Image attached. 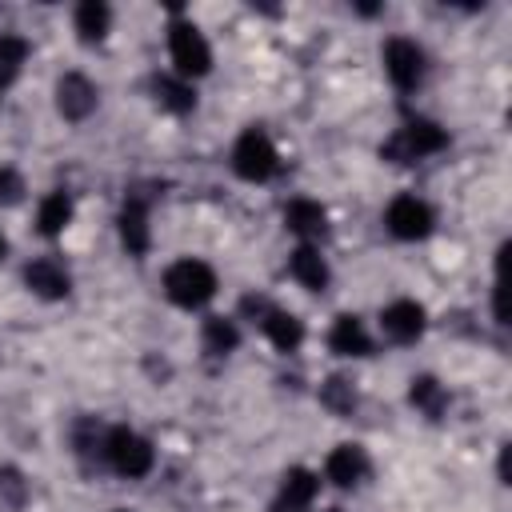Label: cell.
I'll list each match as a JSON object with an SVG mask.
<instances>
[{"label": "cell", "instance_id": "cell-1", "mask_svg": "<svg viewBox=\"0 0 512 512\" xmlns=\"http://www.w3.org/2000/svg\"><path fill=\"white\" fill-rule=\"evenodd\" d=\"M164 296L176 304V308H204L212 296H216V272L212 264L196 260V256H184V260H172L164 268Z\"/></svg>", "mask_w": 512, "mask_h": 512}, {"label": "cell", "instance_id": "cell-2", "mask_svg": "<svg viewBox=\"0 0 512 512\" xmlns=\"http://www.w3.org/2000/svg\"><path fill=\"white\" fill-rule=\"evenodd\" d=\"M444 148H448V128H440L436 120L416 116V120H408L396 136H388V140L380 144V156L392 160V164H412V160L436 156V152H444Z\"/></svg>", "mask_w": 512, "mask_h": 512}, {"label": "cell", "instance_id": "cell-3", "mask_svg": "<svg viewBox=\"0 0 512 512\" xmlns=\"http://www.w3.org/2000/svg\"><path fill=\"white\" fill-rule=\"evenodd\" d=\"M100 456L112 464V472H120V476H128V480L148 476L152 464H156V448H152V440H144V436L132 432L128 424H116V428L104 432V448H100Z\"/></svg>", "mask_w": 512, "mask_h": 512}, {"label": "cell", "instance_id": "cell-4", "mask_svg": "<svg viewBox=\"0 0 512 512\" xmlns=\"http://www.w3.org/2000/svg\"><path fill=\"white\" fill-rule=\"evenodd\" d=\"M232 172L248 184H264L280 172V152L264 128H244L232 144Z\"/></svg>", "mask_w": 512, "mask_h": 512}, {"label": "cell", "instance_id": "cell-5", "mask_svg": "<svg viewBox=\"0 0 512 512\" xmlns=\"http://www.w3.org/2000/svg\"><path fill=\"white\" fill-rule=\"evenodd\" d=\"M168 56H172L176 76L188 80V84L212 68V48H208L204 32L192 20H180V16L168 24Z\"/></svg>", "mask_w": 512, "mask_h": 512}, {"label": "cell", "instance_id": "cell-6", "mask_svg": "<svg viewBox=\"0 0 512 512\" xmlns=\"http://www.w3.org/2000/svg\"><path fill=\"white\" fill-rule=\"evenodd\" d=\"M436 224V212L428 200H420L416 192H400L388 200L384 208V228L396 236V240H424Z\"/></svg>", "mask_w": 512, "mask_h": 512}, {"label": "cell", "instance_id": "cell-7", "mask_svg": "<svg viewBox=\"0 0 512 512\" xmlns=\"http://www.w3.org/2000/svg\"><path fill=\"white\" fill-rule=\"evenodd\" d=\"M244 308L252 312V320L260 324V332L268 336V344H272L276 352H296V348L304 344V324H300V316H292V312H284V308H276V304H268V300H260V296H248Z\"/></svg>", "mask_w": 512, "mask_h": 512}, {"label": "cell", "instance_id": "cell-8", "mask_svg": "<svg viewBox=\"0 0 512 512\" xmlns=\"http://www.w3.org/2000/svg\"><path fill=\"white\" fill-rule=\"evenodd\" d=\"M384 72H388V80L400 88V92H412L420 80H424V48L416 44V40H408V36H392L388 44H384Z\"/></svg>", "mask_w": 512, "mask_h": 512}, {"label": "cell", "instance_id": "cell-9", "mask_svg": "<svg viewBox=\"0 0 512 512\" xmlns=\"http://www.w3.org/2000/svg\"><path fill=\"white\" fill-rule=\"evenodd\" d=\"M96 100H100V92H96V84L84 72H64L56 80V112L64 120H72V124L88 120L96 112Z\"/></svg>", "mask_w": 512, "mask_h": 512}, {"label": "cell", "instance_id": "cell-10", "mask_svg": "<svg viewBox=\"0 0 512 512\" xmlns=\"http://www.w3.org/2000/svg\"><path fill=\"white\" fill-rule=\"evenodd\" d=\"M424 324L428 316H424V304L416 300H392L380 308V332L392 344H416L424 336Z\"/></svg>", "mask_w": 512, "mask_h": 512}, {"label": "cell", "instance_id": "cell-11", "mask_svg": "<svg viewBox=\"0 0 512 512\" xmlns=\"http://www.w3.org/2000/svg\"><path fill=\"white\" fill-rule=\"evenodd\" d=\"M368 472H372V464H368V456H364L360 444H336L328 452V460H324V476L336 488H360L368 480Z\"/></svg>", "mask_w": 512, "mask_h": 512}, {"label": "cell", "instance_id": "cell-12", "mask_svg": "<svg viewBox=\"0 0 512 512\" xmlns=\"http://www.w3.org/2000/svg\"><path fill=\"white\" fill-rule=\"evenodd\" d=\"M24 284H28V292L40 296V300H64V296L72 292L68 268H64L60 260H52V256L32 260V264L24 268Z\"/></svg>", "mask_w": 512, "mask_h": 512}, {"label": "cell", "instance_id": "cell-13", "mask_svg": "<svg viewBox=\"0 0 512 512\" xmlns=\"http://www.w3.org/2000/svg\"><path fill=\"white\" fill-rule=\"evenodd\" d=\"M284 224L288 232L300 236V244H316L320 236H328V212L320 200H308V196H296L284 204Z\"/></svg>", "mask_w": 512, "mask_h": 512}, {"label": "cell", "instance_id": "cell-14", "mask_svg": "<svg viewBox=\"0 0 512 512\" xmlns=\"http://www.w3.org/2000/svg\"><path fill=\"white\" fill-rule=\"evenodd\" d=\"M120 244L132 252V256H144L148 244H152V228H148V200L144 196H124V208H120Z\"/></svg>", "mask_w": 512, "mask_h": 512}, {"label": "cell", "instance_id": "cell-15", "mask_svg": "<svg viewBox=\"0 0 512 512\" xmlns=\"http://www.w3.org/2000/svg\"><path fill=\"white\" fill-rule=\"evenodd\" d=\"M288 276L308 292H324L328 280H332V268H328V260L320 256L316 244H296L292 256H288Z\"/></svg>", "mask_w": 512, "mask_h": 512}, {"label": "cell", "instance_id": "cell-16", "mask_svg": "<svg viewBox=\"0 0 512 512\" xmlns=\"http://www.w3.org/2000/svg\"><path fill=\"white\" fill-rule=\"evenodd\" d=\"M328 348H332L336 356L360 360V356H372V336H368V328H364L360 316L340 312V316L332 320V328H328Z\"/></svg>", "mask_w": 512, "mask_h": 512}, {"label": "cell", "instance_id": "cell-17", "mask_svg": "<svg viewBox=\"0 0 512 512\" xmlns=\"http://www.w3.org/2000/svg\"><path fill=\"white\" fill-rule=\"evenodd\" d=\"M320 492V476L312 468H288L284 480H280V496H276V508L280 512H304Z\"/></svg>", "mask_w": 512, "mask_h": 512}, {"label": "cell", "instance_id": "cell-18", "mask_svg": "<svg viewBox=\"0 0 512 512\" xmlns=\"http://www.w3.org/2000/svg\"><path fill=\"white\" fill-rule=\"evenodd\" d=\"M152 96H156L160 108H168V112H176V116H184V112L196 108V92H192V84L180 80L176 72H164V76L156 72V76H152Z\"/></svg>", "mask_w": 512, "mask_h": 512}, {"label": "cell", "instance_id": "cell-19", "mask_svg": "<svg viewBox=\"0 0 512 512\" xmlns=\"http://www.w3.org/2000/svg\"><path fill=\"white\" fill-rule=\"evenodd\" d=\"M68 224H72V196L56 188V192H48V196L40 200V208H36V228H40V236H60Z\"/></svg>", "mask_w": 512, "mask_h": 512}, {"label": "cell", "instance_id": "cell-20", "mask_svg": "<svg viewBox=\"0 0 512 512\" xmlns=\"http://www.w3.org/2000/svg\"><path fill=\"white\" fill-rule=\"evenodd\" d=\"M72 24H76V32H80V40H84V44H96V40H104V36H108L112 8H108L104 0H84V4H76Z\"/></svg>", "mask_w": 512, "mask_h": 512}, {"label": "cell", "instance_id": "cell-21", "mask_svg": "<svg viewBox=\"0 0 512 512\" xmlns=\"http://www.w3.org/2000/svg\"><path fill=\"white\" fill-rule=\"evenodd\" d=\"M200 340H204V352H212V356H228V352L240 344V328H236L232 316H208Z\"/></svg>", "mask_w": 512, "mask_h": 512}, {"label": "cell", "instance_id": "cell-22", "mask_svg": "<svg viewBox=\"0 0 512 512\" xmlns=\"http://www.w3.org/2000/svg\"><path fill=\"white\" fill-rule=\"evenodd\" d=\"M408 400H412V408H420V412L432 416V420L448 408V392H444V384H440L436 376H416L412 388H408Z\"/></svg>", "mask_w": 512, "mask_h": 512}, {"label": "cell", "instance_id": "cell-23", "mask_svg": "<svg viewBox=\"0 0 512 512\" xmlns=\"http://www.w3.org/2000/svg\"><path fill=\"white\" fill-rule=\"evenodd\" d=\"M24 60H28V40L16 32H0V88L20 76Z\"/></svg>", "mask_w": 512, "mask_h": 512}, {"label": "cell", "instance_id": "cell-24", "mask_svg": "<svg viewBox=\"0 0 512 512\" xmlns=\"http://www.w3.org/2000/svg\"><path fill=\"white\" fill-rule=\"evenodd\" d=\"M320 400H324V408H332L336 416H352V408H356V388H352L344 376H332V380L320 388Z\"/></svg>", "mask_w": 512, "mask_h": 512}, {"label": "cell", "instance_id": "cell-25", "mask_svg": "<svg viewBox=\"0 0 512 512\" xmlns=\"http://www.w3.org/2000/svg\"><path fill=\"white\" fill-rule=\"evenodd\" d=\"M24 192H28L24 176H20L12 164H4V168H0V204H4V208H12V204H20V200H24Z\"/></svg>", "mask_w": 512, "mask_h": 512}, {"label": "cell", "instance_id": "cell-26", "mask_svg": "<svg viewBox=\"0 0 512 512\" xmlns=\"http://www.w3.org/2000/svg\"><path fill=\"white\" fill-rule=\"evenodd\" d=\"M0 492L8 496V504H20L24 500V476L16 468H0Z\"/></svg>", "mask_w": 512, "mask_h": 512}, {"label": "cell", "instance_id": "cell-27", "mask_svg": "<svg viewBox=\"0 0 512 512\" xmlns=\"http://www.w3.org/2000/svg\"><path fill=\"white\" fill-rule=\"evenodd\" d=\"M8 256V240H4V232H0V260Z\"/></svg>", "mask_w": 512, "mask_h": 512}, {"label": "cell", "instance_id": "cell-28", "mask_svg": "<svg viewBox=\"0 0 512 512\" xmlns=\"http://www.w3.org/2000/svg\"><path fill=\"white\" fill-rule=\"evenodd\" d=\"M328 512H344V508H328Z\"/></svg>", "mask_w": 512, "mask_h": 512}, {"label": "cell", "instance_id": "cell-29", "mask_svg": "<svg viewBox=\"0 0 512 512\" xmlns=\"http://www.w3.org/2000/svg\"><path fill=\"white\" fill-rule=\"evenodd\" d=\"M112 512H128V508H112Z\"/></svg>", "mask_w": 512, "mask_h": 512}]
</instances>
